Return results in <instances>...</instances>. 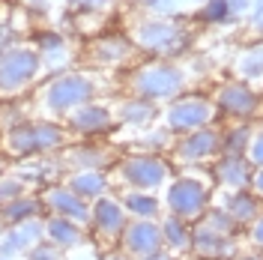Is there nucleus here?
Segmentation results:
<instances>
[{"mask_svg": "<svg viewBox=\"0 0 263 260\" xmlns=\"http://www.w3.org/2000/svg\"><path fill=\"white\" fill-rule=\"evenodd\" d=\"M164 210L167 215H177L182 221H200L210 207V189L195 177L174 179L164 192Z\"/></svg>", "mask_w": 263, "mask_h": 260, "instance_id": "nucleus-1", "label": "nucleus"}, {"mask_svg": "<svg viewBox=\"0 0 263 260\" xmlns=\"http://www.w3.org/2000/svg\"><path fill=\"white\" fill-rule=\"evenodd\" d=\"M129 225V215L123 210L120 197L114 195H105L90 203V230L96 236L99 245H105L108 251H114L117 243H120V233L123 228Z\"/></svg>", "mask_w": 263, "mask_h": 260, "instance_id": "nucleus-2", "label": "nucleus"}, {"mask_svg": "<svg viewBox=\"0 0 263 260\" xmlns=\"http://www.w3.org/2000/svg\"><path fill=\"white\" fill-rule=\"evenodd\" d=\"M164 248L162 239V225L153 221V218H129V225L123 228L120 233V243H117V251H123L126 257L132 260H141Z\"/></svg>", "mask_w": 263, "mask_h": 260, "instance_id": "nucleus-3", "label": "nucleus"}, {"mask_svg": "<svg viewBox=\"0 0 263 260\" xmlns=\"http://www.w3.org/2000/svg\"><path fill=\"white\" fill-rule=\"evenodd\" d=\"M45 239V218H30L21 225H3L0 230V257H27Z\"/></svg>", "mask_w": 263, "mask_h": 260, "instance_id": "nucleus-4", "label": "nucleus"}, {"mask_svg": "<svg viewBox=\"0 0 263 260\" xmlns=\"http://www.w3.org/2000/svg\"><path fill=\"white\" fill-rule=\"evenodd\" d=\"M42 203H45V215H60L81 228H90V203L75 195L69 185H48L42 195Z\"/></svg>", "mask_w": 263, "mask_h": 260, "instance_id": "nucleus-5", "label": "nucleus"}, {"mask_svg": "<svg viewBox=\"0 0 263 260\" xmlns=\"http://www.w3.org/2000/svg\"><path fill=\"white\" fill-rule=\"evenodd\" d=\"M120 177L126 182V189H135V192H156L167 182V164L159 162V159H149V156H141V159H129L120 168Z\"/></svg>", "mask_w": 263, "mask_h": 260, "instance_id": "nucleus-6", "label": "nucleus"}, {"mask_svg": "<svg viewBox=\"0 0 263 260\" xmlns=\"http://www.w3.org/2000/svg\"><path fill=\"white\" fill-rule=\"evenodd\" d=\"M192 251H195L200 260H230V257H236L233 236H224V233H218V230L206 228L203 221H195V228H192Z\"/></svg>", "mask_w": 263, "mask_h": 260, "instance_id": "nucleus-7", "label": "nucleus"}, {"mask_svg": "<svg viewBox=\"0 0 263 260\" xmlns=\"http://www.w3.org/2000/svg\"><path fill=\"white\" fill-rule=\"evenodd\" d=\"M87 228L81 225H75V221H69V218H60V215H45V239L51 245H57L63 254L69 251H75V248H81L87 243Z\"/></svg>", "mask_w": 263, "mask_h": 260, "instance_id": "nucleus-8", "label": "nucleus"}, {"mask_svg": "<svg viewBox=\"0 0 263 260\" xmlns=\"http://www.w3.org/2000/svg\"><path fill=\"white\" fill-rule=\"evenodd\" d=\"M221 210L228 212L230 218L242 228V225H254L257 218H260V197L251 195V192H246V189H239V192H230L228 197H224V207Z\"/></svg>", "mask_w": 263, "mask_h": 260, "instance_id": "nucleus-9", "label": "nucleus"}, {"mask_svg": "<svg viewBox=\"0 0 263 260\" xmlns=\"http://www.w3.org/2000/svg\"><path fill=\"white\" fill-rule=\"evenodd\" d=\"M120 203H123V210H126L129 218H153V221H159L162 210H164V203L153 192H135V189L123 192Z\"/></svg>", "mask_w": 263, "mask_h": 260, "instance_id": "nucleus-10", "label": "nucleus"}, {"mask_svg": "<svg viewBox=\"0 0 263 260\" xmlns=\"http://www.w3.org/2000/svg\"><path fill=\"white\" fill-rule=\"evenodd\" d=\"M66 185H69L78 197H84L87 203H93V200H99V197L111 195L108 177H105L102 171H78V174H72V177H69Z\"/></svg>", "mask_w": 263, "mask_h": 260, "instance_id": "nucleus-11", "label": "nucleus"}, {"mask_svg": "<svg viewBox=\"0 0 263 260\" xmlns=\"http://www.w3.org/2000/svg\"><path fill=\"white\" fill-rule=\"evenodd\" d=\"M30 218H45V203L36 195H21L0 210L3 225H21V221H30Z\"/></svg>", "mask_w": 263, "mask_h": 260, "instance_id": "nucleus-12", "label": "nucleus"}, {"mask_svg": "<svg viewBox=\"0 0 263 260\" xmlns=\"http://www.w3.org/2000/svg\"><path fill=\"white\" fill-rule=\"evenodd\" d=\"M159 225H162V239L167 251L174 254L192 251V221H182L177 215H162Z\"/></svg>", "mask_w": 263, "mask_h": 260, "instance_id": "nucleus-13", "label": "nucleus"}, {"mask_svg": "<svg viewBox=\"0 0 263 260\" xmlns=\"http://www.w3.org/2000/svg\"><path fill=\"white\" fill-rule=\"evenodd\" d=\"M60 135L57 129H45V126H36V129H21L9 138L12 150L18 153H39V150H48V146H57Z\"/></svg>", "mask_w": 263, "mask_h": 260, "instance_id": "nucleus-14", "label": "nucleus"}, {"mask_svg": "<svg viewBox=\"0 0 263 260\" xmlns=\"http://www.w3.org/2000/svg\"><path fill=\"white\" fill-rule=\"evenodd\" d=\"M30 75H33V57L30 54H24V51L9 54V57L3 60V66H0V84L9 87V90L21 87Z\"/></svg>", "mask_w": 263, "mask_h": 260, "instance_id": "nucleus-15", "label": "nucleus"}, {"mask_svg": "<svg viewBox=\"0 0 263 260\" xmlns=\"http://www.w3.org/2000/svg\"><path fill=\"white\" fill-rule=\"evenodd\" d=\"M51 105L57 108V111H69V108H75L84 96H87V87H84L78 78H63V81H57L51 87Z\"/></svg>", "mask_w": 263, "mask_h": 260, "instance_id": "nucleus-16", "label": "nucleus"}, {"mask_svg": "<svg viewBox=\"0 0 263 260\" xmlns=\"http://www.w3.org/2000/svg\"><path fill=\"white\" fill-rule=\"evenodd\" d=\"M218 179L230 192H239V189L251 185V168L246 162H239V159H228V162L218 164Z\"/></svg>", "mask_w": 263, "mask_h": 260, "instance_id": "nucleus-17", "label": "nucleus"}, {"mask_svg": "<svg viewBox=\"0 0 263 260\" xmlns=\"http://www.w3.org/2000/svg\"><path fill=\"white\" fill-rule=\"evenodd\" d=\"M210 117V111L197 102H185V105H177L171 111V126L174 129H192V126H200L203 120Z\"/></svg>", "mask_w": 263, "mask_h": 260, "instance_id": "nucleus-18", "label": "nucleus"}, {"mask_svg": "<svg viewBox=\"0 0 263 260\" xmlns=\"http://www.w3.org/2000/svg\"><path fill=\"white\" fill-rule=\"evenodd\" d=\"M215 150V138L213 135H195L192 141H185L180 150L182 159H206L210 153Z\"/></svg>", "mask_w": 263, "mask_h": 260, "instance_id": "nucleus-19", "label": "nucleus"}, {"mask_svg": "<svg viewBox=\"0 0 263 260\" xmlns=\"http://www.w3.org/2000/svg\"><path fill=\"white\" fill-rule=\"evenodd\" d=\"M206 228H213V230H218V233H224V236H233L236 230H239V225L230 218L224 210H206V215L200 218Z\"/></svg>", "mask_w": 263, "mask_h": 260, "instance_id": "nucleus-20", "label": "nucleus"}, {"mask_svg": "<svg viewBox=\"0 0 263 260\" xmlns=\"http://www.w3.org/2000/svg\"><path fill=\"white\" fill-rule=\"evenodd\" d=\"M27 195V182L21 177H0V210L9 203V200H15V197Z\"/></svg>", "mask_w": 263, "mask_h": 260, "instance_id": "nucleus-21", "label": "nucleus"}, {"mask_svg": "<svg viewBox=\"0 0 263 260\" xmlns=\"http://www.w3.org/2000/svg\"><path fill=\"white\" fill-rule=\"evenodd\" d=\"M24 260H66V254L57 248V245H51L48 239H42V243L36 245V248H33Z\"/></svg>", "mask_w": 263, "mask_h": 260, "instance_id": "nucleus-22", "label": "nucleus"}, {"mask_svg": "<svg viewBox=\"0 0 263 260\" xmlns=\"http://www.w3.org/2000/svg\"><path fill=\"white\" fill-rule=\"evenodd\" d=\"M75 126L84 132H93L99 126H105V114H99V111H78L75 114Z\"/></svg>", "mask_w": 263, "mask_h": 260, "instance_id": "nucleus-23", "label": "nucleus"}, {"mask_svg": "<svg viewBox=\"0 0 263 260\" xmlns=\"http://www.w3.org/2000/svg\"><path fill=\"white\" fill-rule=\"evenodd\" d=\"M248 236H251V243L257 245V248H263V212L254 225H248Z\"/></svg>", "mask_w": 263, "mask_h": 260, "instance_id": "nucleus-24", "label": "nucleus"}, {"mask_svg": "<svg viewBox=\"0 0 263 260\" xmlns=\"http://www.w3.org/2000/svg\"><path fill=\"white\" fill-rule=\"evenodd\" d=\"M251 162L263 168V135L257 138V141H254V144H251Z\"/></svg>", "mask_w": 263, "mask_h": 260, "instance_id": "nucleus-25", "label": "nucleus"}, {"mask_svg": "<svg viewBox=\"0 0 263 260\" xmlns=\"http://www.w3.org/2000/svg\"><path fill=\"white\" fill-rule=\"evenodd\" d=\"M141 260H177V254L167 251V248H159V251H153V254H147V257H141Z\"/></svg>", "mask_w": 263, "mask_h": 260, "instance_id": "nucleus-26", "label": "nucleus"}, {"mask_svg": "<svg viewBox=\"0 0 263 260\" xmlns=\"http://www.w3.org/2000/svg\"><path fill=\"white\" fill-rule=\"evenodd\" d=\"M251 189H254V192L263 197V168L257 171V174H254V177H251Z\"/></svg>", "mask_w": 263, "mask_h": 260, "instance_id": "nucleus-27", "label": "nucleus"}, {"mask_svg": "<svg viewBox=\"0 0 263 260\" xmlns=\"http://www.w3.org/2000/svg\"><path fill=\"white\" fill-rule=\"evenodd\" d=\"M228 105H233V108H246L248 99H242V93H230V96H228Z\"/></svg>", "mask_w": 263, "mask_h": 260, "instance_id": "nucleus-28", "label": "nucleus"}, {"mask_svg": "<svg viewBox=\"0 0 263 260\" xmlns=\"http://www.w3.org/2000/svg\"><path fill=\"white\" fill-rule=\"evenodd\" d=\"M99 260H132V257H126L123 251H108V254H102Z\"/></svg>", "mask_w": 263, "mask_h": 260, "instance_id": "nucleus-29", "label": "nucleus"}, {"mask_svg": "<svg viewBox=\"0 0 263 260\" xmlns=\"http://www.w3.org/2000/svg\"><path fill=\"white\" fill-rule=\"evenodd\" d=\"M236 260H263V254H254V251H251V254H239Z\"/></svg>", "mask_w": 263, "mask_h": 260, "instance_id": "nucleus-30", "label": "nucleus"}, {"mask_svg": "<svg viewBox=\"0 0 263 260\" xmlns=\"http://www.w3.org/2000/svg\"><path fill=\"white\" fill-rule=\"evenodd\" d=\"M81 260H93V257H87V254H84V257H81Z\"/></svg>", "mask_w": 263, "mask_h": 260, "instance_id": "nucleus-31", "label": "nucleus"}, {"mask_svg": "<svg viewBox=\"0 0 263 260\" xmlns=\"http://www.w3.org/2000/svg\"><path fill=\"white\" fill-rule=\"evenodd\" d=\"M0 260H15V257H0Z\"/></svg>", "mask_w": 263, "mask_h": 260, "instance_id": "nucleus-32", "label": "nucleus"}, {"mask_svg": "<svg viewBox=\"0 0 263 260\" xmlns=\"http://www.w3.org/2000/svg\"><path fill=\"white\" fill-rule=\"evenodd\" d=\"M0 230H3V221H0Z\"/></svg>", "mask_w": 263, "mask_h": 260, "instance_id": "nucleus-33", "label": "nucleus"}]
</instances>
